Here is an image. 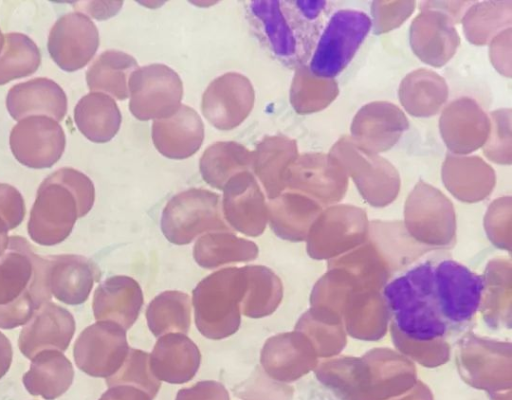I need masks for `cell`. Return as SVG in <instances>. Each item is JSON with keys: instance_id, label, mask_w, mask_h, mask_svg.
<instances>
[{"instance_id": "83f0119b", "label": "cell", "mask_w": 512, "mask_h": 400, "mask_svg": "<svg viewBox=\"0 0 512 400\" xmlns=\"http://www.w3.org/2000/svg\"><path fill=\"white\" fill-rule=\"evenodd\" d=\"M121 112L115 100L101 92L83 96L74 108V122L90 141L105 143L119 131Z\"/></svg>"}, {"instance_id": "bcb514c9", "label": "cell", "mask_w": 512, "mask_h": 400, "mask_svg": "<svg viewBox=\"0 0 512 400\" xmlns=\"http://www.w3.org/2000/svg\"><path fill=\"white\" fill-rule=\"evenodd\" d=\"M308 400H344L336 391L318 378H315V384Z\"/></svg>"}, {"instance_id": "d6a6232c", "label": "cell", "mask_w": 512, "mask_h": 400, "mask_svg": "<svg viewBox=\"0 0 512 400\" xmlns=\"http://www.w3.org/2000/svg\"><path fill=\"white\" fill-rule=\"evenodd\" d=\"M460 22L470 43L478 46L489 44L496 35L511 28L512 1L473 2Z\"/></svg>"}, {"instance_id": "3957f363", "label": "cell", "mask_w": 512, "mask_h": 400, "mask_svg": "<svg viewBox=\"0 0 512 400\" xmlns=\"http://www.w3.org/2000/svg\"><path fill=\"white\" fill-rule=\"evenodd\" d=\"M51 297L47 256L36 254L25 238L9 237L0 256V328L26 324Z\"/></svg>"}, {"instance_id": "44dd1931", "label": "cell", "mask_w": 512, "mask_h": 400, "mask_svg": "<svg viewBox=\"0 0 512 400\" xmlns=\"http://www.w3.org/2000/svg\"><path fill=\"white\" fill-rule=\"evenodd\" d=\"M347 183L348 176L329 153L313 152L298 155L285 176V188L322 196L342 193Z\"/></svg>"}, {"instance_id": "ffe728a7", "label": "cell", "mask_w": 512, "mask_h": 400, "mask_svg": "<svg viewBox=\"0 0 512 400\" xmlns=\"http://www.w3.org/2000/svg\"><path fill=\"white\" fill-rule=\"evenodd\" d=\"M204 125L189 106L181 105L172 116L153 121L152 140L163 156L181 160L192 156L202 145Z\"/></svg>"}, {"instance_id": "30bf717a", "label": "cell", "mask_w": 512, "mask_h": 400, "mask_svg": "<svg viewBox=\"0 0 512 400\" xmlns=\"http://www.w3.org/2000/svg\"><path fill=\"white\" fill-rule=\"evenodd\" d=\"M129 346L126 331L109 321H98L86 327L74 343L77 367L93 377L108 378L122 366Z\"/></svg>"}, {"instance_id": "681fc988", "label": "cell", "mask_w": 512, "mask_h": 400, "mask_svg": "<svg viewBox=\"0 0 512 400\" xmlns=\"http://www.w3.org/2000/svg\"><path fill=\"white\" fill-rule=\"evenodd\" d=\"M4 42H5V40H4V36H3L2 32H1V29H0V53H1V52H2V50H3Z\"/></svg>"}, {"instance_id": "2e32d148", "label": "cell", "mask_w": 512, "mask_h": 400, "mask_svg": "<svg viewBox=\"0 0 512 400\" xmlns=\"http://www.w3.org/2000/svg\"><path fill=\"white\" fill-rule=\"evenodd\" d=\"M409 43L418 59L435 68L444 66L456 53L460 36L454 21L440 10L420 7L409 29Z\"/></svg>"}, {"instance_id": "ac0fdd59", "label": "cell", "mask_w": 512, "mask_h": 400, "mask_svg": "<svg viewBox=\"0 0 512 400\" xmlns=\"http://www.w3.org/2000/svg\"><path fill=\"white\" fill-rule=\"evenodd\" d=\"M73 315L52 302L44 304L25 324L19 334L18 347L28 359L43 350H67L75 333Z\"/></svg>"}, {"instance_id": "74e56055", "label": "cell", "mask_w": 512, "mask_h": 400, "mask_svg": "<svg viewBox=\"0 0 512 400\" xmlns=\"http://www.w3.org/2000/svg\"><path fill=\"white\" fill-rule=\"evenodd\" d=\"M107 385H130L146 392L153 400L161 386L150 369V354L129 348L127 356L119 370L108 377Z\"/></svg>"}, {"instance_id": "8fae6325", "label": "cell", "mask_w": 512, "mask_h": 400, "mask_svg": "<svg viewBox=\"0 0 512 400\" xmlns=\"http://www.w3.org/2000/svg\"><path fill=\"white\" fill-rule=\"evenodd\" d=\"M65 133L60 124L44 115L19 120L9 137L10 149L16 160L33 169L53 166L65 149Z\"/></svg>"}, {"instance_id": "f546056e", "label": "cell", "mask_w": 512, "mask_h": 400, "mask_svg": "<svg viewBox=\"0 0 512 400\" xmlns=\"http://www.w3.org/2000/svg\"><path fill=\"white\" fill-rule=\"evenodd\" d=\"M137 68L138 63L133 56L122 51L107 50L88 68V88L92 92H101L118 100L127 99L129 78Z\"/></svg>"}, {"instance_id": "277c9868", "label": "cell", "mask_w": 512, "mask_h": 400, "mask_svg": "<svg viewBox=\"0 0 512 400\" xmlns=\"http://www.w3.org/2000/svg\"><path fill=\"white\" fill-rule=\"evenodd\" d=\"M94 200L93 183L85 174L73 168L55 171L38 188L27 225L30 238L45 246L63 242Z\"/></svg>"}, {"instance_id": "d6986e66", "label": "cell", "mask_w": 512, "mask_h": 400, "mask_svg": "<svg viewBox=\"0 0 512 400\" xmlns=\"http://www.w3.org/2000/svg\"><path fill=\"white\" fill-rule=\"evenodd\" d=\"M48 281L52 295L67 305L83 304L101 271L89 258L77 254L49 255Z\"/></svg>"}, {"instance_id": "4316f807", "label": "cell", "mask_w": 512, "mask_h": 400, "mask_svg": "<svg viewBox=\"0 0 512 400\" xmlns=\"http://www.w3.org/2000/svg\"><path fill=\"white\" fill-rule=\"evenodd\" d=\"M442 180L458 196H482L493 188L494 169L476 155L447 154L441 169Z\"/></svg>"}, {"instance_id": "e575fe53", "label": "cell", "mask_w": 512, "mask_h": 400, "mask_svg": "<svg viewBox=\"0 0 512 400\" xmlns=\"http://www.w3.org/2000/svg\"><path fill=\"white\" fill-rule=\"evenodd\" d=\"M147 325L154 336L168 333L186 334L191 324L190 298L180 291L157 295L146 309Z\"/></svg>"}, {"instance_id": "7dc6e473", "label": "cell", "mask_w": 512, "mask_h": 400, "mask_svg": "<svg viewBox=\"0 0 512 400\" xmlns=\"http://www.w3.org/2000/svg\"><path fill=\"white\" fill-rule=\"evenodd\" d=\"M12 362V346L8 338L0 332V378L9 370Z\"/></svg>"}, {"instance_id": "7402d4cb", "label": "cell", "mask_w": 512, "mask_h": 400, "mask_svg": "<svg viewBox=\"0 0 512 400\" xmlns=\"http://www.w3.org/2000/svg\"><path fill=\"white\" fill-rule=\"evenodd\" d=\"M143 305V293L136 280L128 276H112L96 288L93 314L97 321L114 322L125 330L137 320Z\"/></svg>"}, {"instance_id": "52a82bcc", "label": "cell", "mask_w": 512, "mask_h": 400, "mask_svg": "<svg viewBox=\"0 0 512 400\" xmlns=\"http://www.w3.org/2000/svg\"><path fill=\"white\" fill-rule=\"evenodd\" d=\"M161 230L171 243L184 245L204 232L232 229L223 220L219 195L191 188L168 201L161 216Z\"/></svg>"}, {"instance_id": "60d3db41", "label": "cell", "mask_w": 512, "mask_h": 400, "mask_svg": "<svg viewBox=\"0 0 512 400\" xmlns=\"http://www.w3.org/2000/svg\"><path fill=\"white\" fill-rule=\"evenodd\" d=\"M25 216V203L21 193L13 186L0 183V217L9 230L19 226Z\"/></svg>"}, {"instance_id": "c3c4849f", "label": "cell", "mask_w": 512, "mask_h": 400, "mask_svg": "<svg viewBox=\"0 0 512 400\" xmlns=\"http://www.w3.org/2000/svg\"><path fill=\"white\" fill-rule=\"evenodd\" d=\"M8 227L0 217V256L6 251L9 244Z\"/></svg>"}, {"instance_id": "8992f818", "label": "cell", "mask_w": 512, "mask_h": 400, "mask_svg": "<svg viewBox=\"0 0 512 400\" xmlns=\"http://www.w3.org/2000/svg\"><path fill=\"white\" fill-rule=\"evenodd\" d=\"M370 30L371 20L366 13L336 11L318 38L309 70L318 77L333 79L347 67Z\"/></svg>"}, {"instance_id": "5bb4252c", "label": "cell", "mask_w": 512, "mask_h": 400, "mask_svg": "<svg viewBox=\"0 0 512 400\" xmlns=\"http://www.w3.org/2000/svg\"><path fill=\"white\" fill-rule=\"evenodd\" d=\"M408 128L407 116L397 105L374 101L357 111L349 137L360 148L379 154L394 147Z\"/></svg>"}, {"instance_id": "cb8c5ba5", "label": "cell", "mask_w": 512, "mask_h": 400, "mask_svg": "<svg viewBox=\"0 0 512 400\" xmlns=\"http://www.w3.org/2000/svg\"><path fill=\"white\" fill-rule=\"evenodd\" d=\"M9 114L16 120L44 115L61 121L67 113V97L63 89L48 78H34L14 85L6 97Z\"/></svg>"}, {"instance_id": "9c48e42d", "label": "cell", "mask_w": 512, "mask_h": 400, "mask_svg": "<svg viewBox=\"0 0 512 400\" xmlns=\"http://www.w3.org/2000/svg\"><path fill=\"white\" fill-rule=\"evenodd\" d=\"M351 177L360 192L370 199L392 197L400 186V175L387 159L357 146L349 136L340 137L329 151Z\"/></svg>"}, {"instance_id": "484cf974", "label": "cell", "mask_w": 512, "mask_h": 400, "mask_svg": "<svg viewBox=\"0 0 512 400\" xmlns=\"http://www.w3.org/2000/svg\"><path fill=\"white\" fill-rule=\"evenodd\" d=\"M449 95L445 79L438 73L419 68L408 73L401 81L398 98L404 110L414 117L436 115Z\"/></svg>"}, {"instance_id": "6da1fadb", "label": "cell", "mask_w": 512, "mask_h": 400, "mask_svg": "<svg viewBox=\"0 0 512 400\" xmlns=\"http://www.w3.org/2000/svg\"><path fill=\"white\" fill-rule=\"evenodd\" d=\"M486 278L451 258L421 260L392 277L382 295L396 328L419 342L447 340L474 322Z\"/></svg>"}, {"instance_id": "7c38bea8", "label": "cell", "mask_w": 512, "mask_h": 400, "mask_svg": "<svg viewBox=\"0 0 512 400\" xmlns=\"http://www.w3.org/2000/svg\"><path fill=\"white\" fill-rule=\"evenodd\" d=\"M254 99L250 80L240 73L228 72L214 79L206 88L201 110L215 128L231 130L249 116Z\"/></svg>"}, {"instance_id": "4dcf8cb0", "label": "cell", "mask_w": 512, "mask_h": 400, "mask_svg": "<svg viewBox=\"0 0 512 400\" xmlns=\"http://www.w3.org/2000/svg\"><path fill=\"white\" fill-rule=\"evenodd\" d=\"M258 246L232 231L210 232L201 236L193 248L196 263L214 269L229 263L248 262L257 258Z\"/></svg>"}, {"instance_id": "f6af8a7d", "label": "cell", "mask_w": 512, "mask_h": 400, "mask_svg": "<svg viewBox=\"0 0 512 400\" xmlns=\"http://www.w3.org/2000/svg\"><path fill=\"white\" fill-rule=\"evenodd\" d=\"M99 400H152L143 390L130 385H115Z\"/></svg>"}, {"instance_id": "b9f144b4", "label": "cell", "mask_w": 512, "mask_h": 400, "mask_svg": "<svg viewBox=\"0 0 512 400\" xmlns=\"http://www.w3.org/2000/svg\"><path fill=\"white\" fill-rule=\"evenodd\" d=\"M489 57L500 74L511 77V28L502 31L490 41Z\"/></svg>"}, {"instance_id": "ba28073f", "label": "cell", "mask_w": 512, "mask_h": 400, "mask_svg": "<svg viewBox=\"0 0 512 400\" xmlns=\"http://www.w3.org/2000/svg\"><path fill=\"white\" fill-rule=\"evenodd\" d=\"M128 89L129 110L141 121L168 118L182 105L181 78L164 64L138 67L129 78Z\"/></svg>"}, {"instance_id": "d4e9b609", "label": "cell", "mask_w": 512, "mask_h": 400, "mask_svg": "<svg viewBox=\"0 0 512 400\" xmlns=\"http://www.w3.org/2000/svg\"><path fill=\"white\" fill-rule=\"evenodd\" d=\"M297 157L296 141L283 135L264 137L252 152L251 168L270 199L285 189L286 172Z\"/></svg>"}, {"instance_id": "d590c367", "label": "cell", "mask_w": 512, "mask_h": 400, "mask_svg": "<svg viewBox=\"0 0 512 400\" xmlns=\"http://www.w3.org/2000/svg\"><path fill=\"white\" fill-rule=\"evenodd\" d=\"M334 79L314 75L308 66L295 68L290 88V103L298 114H311L328 107L338 96Z\"/></svg>"}, {"instance_id": "f1b7e54d", "label": "cell", "mask_w": 512, "mask_h": 400, "mask_svg": "<svg viewBox=\"0 0 512 400\" xmlns=\"http://www.w3.org/2000/svg\"><path fill=\"white\" fill-rule=\"evenodd\" d=\"M74 370L69 359L58 350H43L32 359L23 383L33 395L52 399L70 386Z\"/></svg>"}, {"instance_id": "7bdbcfd3", "label": "cell", "mask_w": 512, "mask_h": 400, "mask_svg": "<svg viewBox=\"0 0 512 400\" xmlns=\"http://www.w3.org/2000/svg\"><path fill=\"white\" fill-rule=\"evenodd\" d=\"M175 400H230L223 384L217 381H200L189 388L180 389Z\"/></svg>"}, {"instance_id": "ab89813d", "label": "cell", "mask_w": 512, "mask_h": 400, "mask_svg": "<svg viewBox=\"0 0 512 400\" xmlns=\"http://www.w3.org/2000/svg\"><path fill=\"white\" fill-rule=\"evenodd\" d=\"M416 7L415 1H373L371 4V28L380 35L398 28Z\"/></svg>"}, {"instance_id": "9a60e30c", "label": "cell", "mask_w": 512, "mask_h": 400, "mask_svg": "<svg viewBox=\"0 0 512 400\" xmlns=\"http://www.w3.org/2000/svg\"><path fill=\"white\" fill-rule=\"evenodd\" d=\"M489 131V115L470 97L450 102L439 118V132L451 154L469 155L482 148Z\"/></svg>"}, {"instance_id": "7a4b0ae2", "label": "cell", "mask_w": 512, "mask_h": 400, "mask_svg": "<svg viewBox=\"0 0 512 400\" xmlns=\"http://www.w3.org/2000/svg\"><path fill=\"white\" fill-rule=\"evenodd\" d=\"M326 1L258 0L247 19L261 44L284 65H305L318 41Z\"/></svg>"}, {"instance_id": "1f68e13d", "label": "cell", "mask_w": 512, "mask_h": 400, "mask_svg": "<svg viewBox=\"0 0 512 400\" xmlns=\"http://www.w3.org/2000/svg\"><path fill=\"white\" fill-rule=\"evenodd\" d=\"M252 152L233 141L216 142L202 154L199 170L211 187L223 190L236 174L251 168Z\"/></svg>"}, {"instance_id": "5b68a950", "label": "cell", "mask_w": 512, "mask_h": 400, "mask_svg": "<svg viewBox=\"0 0 512 400\" xmlns=\"http://www.w3.org/2000/svg\"><path fill=\"white\" fill-rule=\"evenodd\" d=\"M243 268H224L201 280L193 290L195 324L208 339L219 340L237 332L245 291Z\"/></svg>"}, {"instance_id": "4fadbf2b", "label": "cell", "mask_w": 512, "mask_h": 400, "mask_svg": "<svg viewBox=\"0 0 512 400\" xmlns=\"http://www.w3.org/2000/svg\"><path fill=\"white\" fill-rule=\"evenodd\" d=\"M98 46V29L82 12L61 16L51 28L47 42L51 58L67 72L86 66L95 55Z\"/></svg>"}, {"instance_id": "f35d334b", "label": "cell", "mask_w": 512, "mask_h": 400, "mask_svg": "<svg viewBox=\"0 0 512 400\" xmlns=\"http://www.w3.org/2000/svg\"><path fill=\"white\" fill-rule=\"evenodd\" d=\"M490 131L483 145V154L490 161L510 165L512 162L511 148V109L501 108L489 114Z\"/></svg>"}, {"instance_id": "603a6c76", "label": "cell", "mask_w": 512, "mask_h": 400, "mask_svg": "<svg viewBox=\"0 0 512 400\" xmlns=\"http://www.w3.org/2000/svg\"><path fill=\"white\" fill-rule=\"evenodd\" d=\"M200 362L197 345L182 333L163 335L150 354V369L154 376L171 384L190 381L196 375Z\"/></svg>"}, {"instance_id": "e0dca14e", "label": "cell", "mask_w": 512, "mask_h": 400, "mask_svg": "<svg viewBox=\"0 0 512 400\" xmlns=\"http://www.w3.org/2000/svg\"><path fill=\"white\" fill-rule=\"evenodd\" d=\"M222 211L231 229L250 237L264 232L267 205L254 175L243 171L233 176L223 188Z\"/></svg>"}, {"instance_id": "ee69618b", "label": "cell", "mask_w": 512, "mask_h": 400, "mask_svg": "<svg viewBox=\"0 0 512 400\" xmlns=\"http://www.w3.org/2000/svg\"><path fill=\"white\" fill-rule=\"evenodd\" d=\"M474 1H422L420 7L433 8L447 14L454 23L461 21L464 13Z\"/></svg>"}, {"instance_id": "836d02e7", "label": "cell", "mask_w": 512, "mask_h": 400, "mask_svg": "<svg viewBox=\"0 0 512 400\" xmlns=\"http://www.w3.org/2000/svg\"><path fill=\"white\" fill-rule=\"evenodd\" d=\"M242 268L246 284L240 305L241 313L250 318L270 315L281 299L279 279L262 265H247Z\"/></svg>"}, {"instance_id": "8d00e7d4", "label": "cell", "mask_w": 512, "mask_h": 400, "mask_svg": "<svg viewBox=\"0 0 512 400\" xmlns=\"http://www.w3.org/2000/svg\"><path fill=\"white\" fill-rule=\"evenodd\" d=\"M0 55V85L33 74L41 63V53L28 36L12 32L4 36Z\"/></svg>"}]
</instances>
